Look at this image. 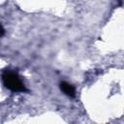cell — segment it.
<instances>
[{"instance_id": "obj_1", "label": "cell", "mask_w": 124, "mask_h": 124, "mask_svg": "<svg viewBox=\"0 0 124 124\" xmlns=\"http://www.w3.org/2000/svg\"><path fill=\"white\" fill-rule=\"evenodd\" d=\"M2 79H3L4 85L12 91H16V92L26 91V88L23 82L21 81L20 78L14 72L6 71L2 75Z\"/></svg>"}, {"instance_id": "obj_2", "label": "cell", "mask_w": 124, "mask_h": 124, "mask_svg": "<svg viewBox=\"0 0 124 124\" xmlns=\"http://www.w3.org/2000/svg\"><path fill=\"white\" fill-rule=\"evenodd\" d=\"M60 88L61 90L67 95V96H70V97H74L76 95V91H75V88L68 82H61L60 83Z\"/></svg>"}, {"instance_id": "obj_3", "label": "cell", "mask_w": 124, "mask_h": 124, "mask_svg": "<svg viewBox=\"0 0 124 124\" xmlns=\"http://www.w3.org/2000/svg\"><path fill=\"white\" fill-rule=\"evenodd\" d=\"M4 28H3V26L0 24V37H2L3 36V34H4Z\"/></svg>"}]
</instances>
